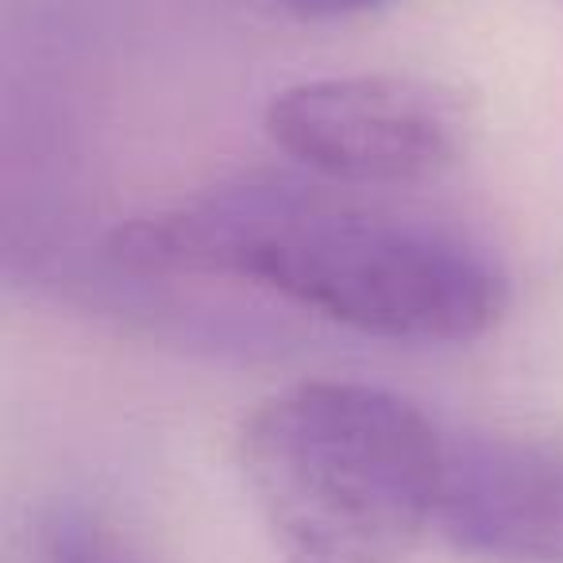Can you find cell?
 I'll use <instances>...</instances> for the list:
<instances>
[{
	"label": "cell",
	"instance_id": "cell-6",
	"mask_svg": "<svg viewBox=\"0 0 563 563\" xmlns=\"http://www.w3.org/2000/svg\"><path fill=\"white\" fill-rule=\"evenodd\" d=\"M274 4L301 20H344V16L371 12V9H383L390 0H274Z\"/></svg>",
	"mask_w": 563,
	"mask_h": 563
},
{
	"label": "cell",
	"instance_id": "cell-3",
	"mask_svg": "<svg viewBox=\"0 0 563 563\" xmlns=\"http://www.w3.org/2000/svg\"><path fill=\"white\" fill-rule=\"evenodd\" d=\"M463 112L444 89L394 74L313 78L266 104L274 147L332 181L413 186L463 155Z\"/></svg>",
	"mask_w": 563,
	"mask_h": 563
},
{
	"label": "cell",
	"instance_id": "cell-5",
	"mask_svg": "<svg viewBox=\"0 0 563 563\" xmlns=\"http://www.w3.org/2000/svg\"><path fill=\"white\" fill-rule=\"evenodd\" d=\"M32 563H166L117 521L81 506H63L35 529Z\"/></svg>",
	"mask_w": 563,
	"mask_h": 563
},
{
	"label": "cell",
	"instance_id": "cell-1",
	"mask_svg": "<svg viewBox=\"0 0 563 563\" xmlns=\"http://www.w3.org/2000/svg\"><path fill=\"white\" fill-rule=\"evenodd\" d=\"M112 266L232 278L363 336L467 344L501 321L509 278L478 243L413 217L286 186H240L117 228Z\"/></svg>",
	"mask_w": 563,
	"mask_h": 563
},
{
	"label": "cell",
	"instance_id": "cell-4",
	"mask_svg": "<svg viewBox=\"0 0 563 563\" xmlns=\"http://www.w3.org/2000/svg\"><path fill=\"white\" fill-rule=\"evenodd\" d=\"M437 532L486 563H563V448L521 437L444 440Z\"/></svg>",
	"mask_w": 563,
	"mask_h": 563
},
{
	"label": "cell",
	"instance_id": "cell-2",
	"mask_svg": "<svg viewBox=\"0 0 563 563\" xmlns=\"http://www.w3.org/2000/svg\"><path fill=\"white\" fill-rule=\"evenodd\" d=\"M444 440L367 383H301L251 413L240 471L282 563H406L437 529Z\"/></svg>",
	"mask_w": 563,
	"mask_h": 563
}]
</instances>
